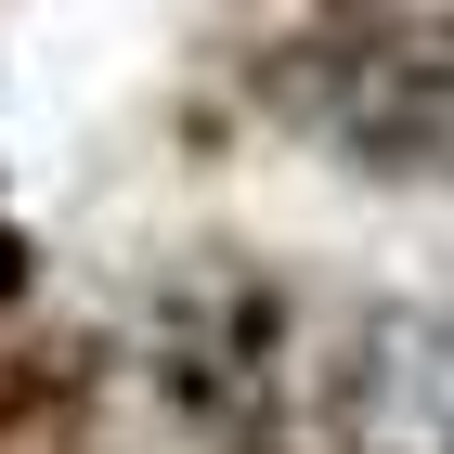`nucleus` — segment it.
<instances>
[{"instance_id":"nucleus-1","label":"nucleus","mask_w":454,"mask_h":454,"mask_svg":"<svg viewBox=\"0 0 454 454\" xmlns=\"http://www.w3.org/2000/svg\"><path fill=\"white\" fill-rule=\"evenodd\" d=\"M312 66L286 78V105L312 130L364 143L377 169H428L454 156V39H416V27H338V39H299Z\"/></svg>"}]
</instances>
